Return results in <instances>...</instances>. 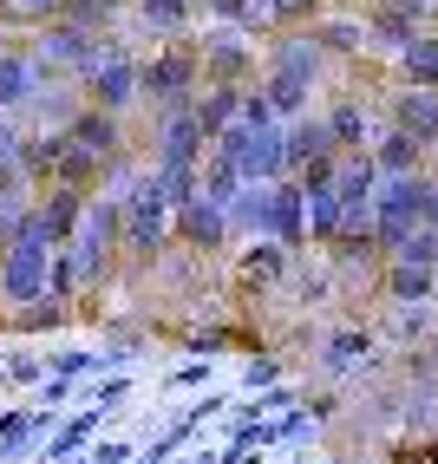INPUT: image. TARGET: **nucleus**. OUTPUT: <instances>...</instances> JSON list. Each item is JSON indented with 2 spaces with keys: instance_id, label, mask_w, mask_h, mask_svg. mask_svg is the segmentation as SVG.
I'll list each match as a JSON object with an SVG mask.
<instances>
[{
  "instance_id": "obj_1",
  "label": "nucleus",
  "mask_w": 438,
  "mask_h": 464,
  "mask_svg": "<svg viewBox=\"0 0 438 464\" xmlns=\"http://www.w3.org/2000/svg\"><path fill=\"white\" fill-rule=\"evenodd\" d=\"M170 242H177V209H170V197H164L158 170L144 164V177L131 183V197L118 203V262L151 268Z\"/></svg>"
},
{
  "instance_id": "obj_2",
  "label": "nucleus",
  "mask_w": 438,
  "mask_h": 464,
  "mask_svg": "<svg viewBox=\"0 0 438 464\" xmlns=\"http://www.w3.org/2000/svg\"><path fill=\"white\" fill-rule=\"evenodd\" d=\"M53 256L66 262L79 301L99 295V288L112 282V268H118V203H112V197H85V216H79L73 242H66V249H53Z\"/></svg>"
},
{
  "instance_id": "obj_3",
  "label": "nucleus",
  "mask_w": 438,
  "mask_h": 464,
  "mask_svg": "<svg viewBox=\"0 0 438 464\" xmlns=\"http://www.w3.org/2000/svg\"><path fill=\"white\" fill-rule=\"evenodd\" d=\"M79 85V99L85 105H99V111H131V105H144V59L124 46V40H105L99 34V46H92V59H85V72L73 79Z\"/></svg>"
},
{
  "instance_id": "obj_4",
  "label": "nucleus",
  "mask_w": 438,
  "mask_h": 464,
  "mask_svg": "<svg viewBox=\"0 0 438 464\" xmlns=\"http://www.w3.org/2000/svg\"><path fill=\"white\" fill-rule=\"evenodd\" d=\"M197 92H203V59H197L190 34L151 46V59H144V105L151 111H177V105H190Z\"/></svg>"
},
{
  "instance_id": "obj_5",
  "label": "nucleus",
  "mask_w": 438,
  "mask_h": 464,
  "mask_svg": "<svg viewBox=\"0 0 438 464\" xmlns=\"http://www.w3.org/2000/svg\"><path fill=\"white\" fill-rule=\"evenodd\" d=\"M425 190H432V170L380 177V190H373V242H380V256H393L413 229H425Z\"/></svg>"
},
{
  "instance_id": "obj_6",
  "label": "nucleus",
  "mask_w": 438,
  "mask_h": 464,
  "mask_svg": "<svg viewBox=\"0 0 438 464\" xmlns=\"http://www.w3.org/2000/svg\"><path fill=\"white\" fill-rule=\"evenodd\" d=\"M216 158H229L242 170V183H275V177H288V144H281V125H223L209 138Z\"/></svg>"
},
{
  "instance_id": "obj_7",
  "label": "nucleus",
  "mask_w": 438,
  "mask_h": 464,
  "mask_svg": "<svg viewBox=\"0 0 438 464\" xmlns=\"http://www.w3.org/2000/svg\"><path fill=\"white\" fill-rule=\"evenodd\" d=\"M197 59H203V85H256V40L242 26L197 34Z\"/></svg>"
},
{
  "instance_id": "obj_8",
  "label": "nucleus",
  "mask_w": 438,
  "mask_h": 464,
  "mask_svg": "<svg viewBox=\"0 0 438 464\" xmlns=\"http://www.w3.org/2000/svg\"><path fill=\"white\" fill-rule=\"evenodd\" d=\"M92 46H99V34H85V26H73V20H46L26 53L40 59V72H46V79H66V85H73V79L85 72Z\"/></svg>"
},
{
  "instance_id": "obj_9",
  "label": "nucleus",
  "mask_w": 438,
  "mask_h": 464,
  "mask_svg": "<svg viewBox=\"0 0 438 464\" xmlns=\"http://www.w3.org/2000/svg\"><path fill=\"white\" fill-rule=\"evenodd\" d=\"M334 59L321 53V40L307 34V26H281V34L262 40V72H288V79H307V85H321L327 79Z\"/></svg>"
},
{
  "instance_id": "obj_10",
  "label": "nucleus",
  "mask_w": 438,
  "mask_h": 464,
  "mask_svg": "<svg viewBox=\"0 0 438 464\" xmlns=\"http://www.w3.org/2000/svg\"><path fill=\"white\" fill-rule=\"evenodd\" d=\"M386 125H399L413 144H425V158H438V92L399 79V85L386 92Z\"/></svg>"
},
{
  "instance_id": "obj_11",
  "label": "nucleus",
  "mask_w": 438,
  "mask_h": 464,
  "mask_svg": "<svg viewBox=\"0 0 438 464\" xmlns=\"http://www.w3.org/2000/svg\"><path fill=\"white\" fill-rule=\"evenodd\" d=\"M203 150H209V144H203V131H197L190 105L158 111V138H151V164H158V170H197Z\"/></svg>"
},
{
  "instance_id": "obj_12",
  "label": "nucleus",
  "mask_w": 438,
  "mask_h": 464,
  "mask_svg": "<svg viewBox=\"0 0 438 464\" xmlns=\"http://www.w3.org/2000/svg\"><path fill=\"white\" fill-rule=\"evenodd\" d=\"M177 242H183V249H190V256H223L229 249V209L223 203H209L203 190L190 197V203H177Z\"/></svg>"
},
{
  "instance_id": "obj_13",
  "label": "nucleus",
  "mask_w": 438,
  "mask_h": 464,
  "mask_svg": "<svg viewBox=\"0 0 438 464\" xmlns=\"http://www.w3.org/2000/svg\"><path fill=\"white\" fill-rule=\"evenodd\" d=\"M268 242H281L288 256L307 249V190L295 177H275L268 183Z\"/></svg>"
},
{
  "instance_id": "obj_14",
  "label": "nucleus",
  "mask_w": 438,
  "mask_h": 464,
  "mask_svg": "<svg viewBox=\"0 0 438 464\" xmlns=\"http://www.w3.org/2000/svg\"><path fill=\"white\" fill-rule=\"evenodd\" d=\"M59 425L53 406H14V412H0V464H26V458H40L46 445V431Z\"/></svg>"
},
{
  "instance_id": "obj_15",
  "label": "nucleus",
  "mask_w": 438,
  "mask_h": 464,
  "mask_svg": "<svg viewBox=\"0 0 438 464\" xmlns=\"http://www.w3.org/2000/svg\"><path fill=\"white\" fill-rule=\"evenodd\" d=\"M40 85H53L40 72V59L26 46H0V118H20L26 105L40 99Z\"/></svg>"
},
{
  "instance_id": "obj_16",
  "label": "nucleus",
  "mask_w": 438,
  "mask_h": 464,
  "mask_svg": "<svg viewBox=\"0 0 438 464\" xmlns=\"http://www.w3.org/2000/svg\"><path fill=\"white\" fill-rule=\"evenodd\" d=\"M66 138H73L79 150H92L99 164H112L118 150H131V144H124V118H118V111H99V105H85V99H79V111L66 118Z\"/></svg>"
},
{
  "instance_id": "obj_17",
  "label": "nucleus",
  "mask_w": 438,
  "mask_h": 464,
  "mask_svg": "<svg viewBox=\"0 0 438 464\" xmlns=\"http://www.w3.org/2000/svg\"><path fill=\"white\" fill-rule=\"evenodd\" d=\"M360 20H366V46H380V53H393V59L425 34V20H413V14L399 7V0H366V14H360Z\"/></svg>"
},
{
  "instance_id": "obj_18",
  "label": "nucleus",
  "mask_w": 438,
  "mask_h": 464,
  "mask_svg": "<svg viewBox=\"0 0 438 464\" xmlns=\"http://www.w3.org/2000/svg\"><path fill=\"white\" fill-rule=\"evenodd\" d=\"M366 158H373V170L380 177H413V170H432V158H425V144H413L399 125H373V144H366Z\"/></svg>"
},
{
  "instance_id": "obj_19",
  "label": "nucleus",
  "mask_w": 438,
  "mask_h": 464,
  "mask_svg": "<svg viewBox=\"0 0 438 464\" xmlns=\"http://www.w3.org/2000/svg\"><path fill=\"white\" fill-rule=\"evenodd\" d=\"M321 125H327V138H334V150H366L373 144V105L360 99V92H340V99L321 111Z\"/></svg>"
},
{
  "instance_id": "obj_20",
  "label": "nucleus",
  "mask_w": 438,
  "mask_h": 464,
  "mask_svg": "<svg viewBox=\"0 0 438 464\" xmlns=\"http://www.w3.org/2000/svg\"><path fill=\"white\" fill-rule=\"evenodd\" d=\"M34 216H40V229H46L53 249H66L73 229H79V216H85V197L66 190V183H46V190L34 197Z\"/></svg>"
},
{
  "instance_id": "obj_21",
  "label": "nucleus",
  "mask_w": 438,
  "mask_h": 464,
  "mask_svg": "<svg viewBox=\"0 0 438 464\" xmlns=\"http://www.w3.org/2000/svg\"><path fill=\"white\" fill-rule=\"evenodd\" d=\"M281 144H288V177L307 170V164H321V158H340L334 138H327V125H321V111L288 118V125H281Z\"/></svg>"
},
{
  "instance_id": "obj_22",
  "label": "nucleus",
  "mask_w": 438,
  "mask_h": 464,
  "mask_svg": "<svg viewBox=\"0 0 438 464\" xmlns=\"http://www.w3.org/2000/svg\"><path fill=\"white\" fill-rule=\"evenodd\" d=\"M432 288H438V275L419 268V262H386L380 268V301L386 307H432Z\"/></svg>"
},
{
  "instance_id": "obj_23",
  "label": "nucleus",
  "mask_w": 438,
  "mask_h": 464,
  "mask_svg": "<svg viewBox=\"0 0 438 464\" xmlns=\"http://www.w3.org/2000/svg\"><path fill=\"white\" fill-rule=\"evenodd\" d=\"M373 360V327H334L327 340H321V373H334V380H347V373H360V366Z\"/></svg>"
},
{
  "instance_id": "obj_24",
  "label": "nucleus",
  "mask_w": 438,
  "mask_h": 464,
  "mask_svg": "<svg viewBox=\"0 0 438 464\" xmlns=\"http://www.w3.org/2000/svg\"><path fill=\"white\" fill-rule=\"evenodd\" d=\"M131 14L151 40H183L197 26V0H131Z\"/></svg>"
},
{
  "instance_id": "obj_25",
  "label": "nucleus",
  "mask_w": 438,
  "mask_h": 464,
  "mask_svg": "<svg viewBox=\"0 0 438 464\" xmlns=\"http://www.w3.org/2000/svg\"><path fill=\"white\" fill-rule=\"evenodd\" d=\"M236 111H242V85H203L197 99H190V118H197L203 144L223 131V125H236Z\"/></svg>"
},
{
  "instance_id": "obj_26",
  "label": "nucleus",
  "mask_w": 438,
  "mask_h": 464,
  "mask_svg": "<svg viewBox=\"0 0 438 464\" xmlns=\"http://www.w3.org/2000/svg\"><path fill=\"white\" fill-rule=\"evenodd\" d=\"M288 268H295V256L262 236V242L242 249V288H275V282H288Z\"/></svg>"
},
{
  "instance_id": "obj_27",
  "label": "nucleus",
  "mask_w": 438,
  "mask_h": 464,
  "mask_svg": "<svg viewBox=\"0 0 438 464\" xmlns=\"http://www.w3.org/2000/svg\"><path fill=\"white\" fill-rule=\"evenodd\" d=\"M229 236L236 242H262L268 236V183H242V197L229 203Z\"/></svg>"
},
{
  "instance_id": "obj_28",
  "label": "nucleus",
  "mask_w": 438,
  "mask_h": 464,
  "mask_svg": "<svg viewBox=\"0 0 438 464\" xmlns=\"http://www.w3.org/2000/svg\"><path fill=\"white\" fill-rule=\"evenodd\" d=\"M307 34L321 40L327 59H354L366 46V20H347V14H321V20H307Z\"/></svg>"
},
{
  "instance_id": "obj_29",
  "label": "nucleus",
  "mask_w": 438,
  "mask_h": 464,
  "mask_svg": "<svg viewBox=\"0 0 438 464\" xmlns=\"http://www.w3.org/2000/svg\"><path fill=\"white\" fill-rule=\"evenodd\" d=\"M256 85H262V99L275 105V118H281V125H288V118H301L307 105H315V85H307V79H288V72H262Z\"/></svg>"
},
{
  "instance_id": "obj_30",
  "label": "nucleus",
  "mask_w": 438,
  "mask_h": 464,
  "mask_svg": "<svg viewBox=\"0 0 438 464\" xmlns=\"http://www.w3.org/2000/svg\"><path fill=\"white\" fill-rule=\"evenodd\" d=\"M399 79H405V85H432V92H438V34H432V26H425V34L399 53Z\"/></svg>"
},
{
  "instance_id": "obj_31",
  "label": "nucleus",
  "mask_w": 438,
  "mask_h": 464,
  "mask_svg": "<svg viewBox=\"0 0 438 464\" xmlns=\"http://www.w3.org/2000/svg\"><path fill=\"white\" fill-rule=\"evenodd\" d=\"M340 236V197L334 190H307V249H327Z\"/></svg>"
},
{
  "instance_id": "obj_32",
  "label": "nucleus",
  "mask_w": 438,
  "mask_h": 464,
  "mask_svg": "<svg viewBox=\"0 0 438 464\" xmlns=\"http://www.w3.org/2000/svg\"><path fill=\"white\" fill-rule=\"evenodd\" d=\"M20 118H0V190H34L26 183V170H20Z\"/></svg>"
},
{
  "instance_id": "obj_33",
  "label": "nucleus",
  "mask_w": 438,
  "mask_h": 464,
  "mask_svg": "<svg viewBox=\"0 0 438 464\" xmlns=\"http://www.w3.org/2000/svg\"><path fill=\"white\" fill-rule=\"evenodd\" d=\"M66 314H73V307H59V301H26V307H14V327L20 334H53V327H66Z\"/></svg>"
},
{
  "instance_id": "obj_34",
  "label": "nucleus",
  "mask_w": 438,
  "mask_h": 464,
  "mask_svg": "<svg viewBox=\"0 0 438 464\" xmlns=\"http://www.w3.org/2000/svg\"><path fill=\"white\" fill-rule=\"evenodd\" d=\"M46 373H59V380L99 373V347H59V353H46Z\"/></svg>"
},
{
  "instance_id": "obj_35",
  "label": "nucleus",
  "mask_w": 438,
  "mask_h": 464,
  "mask_svg": "<svg viewBox=\"0 0 438 464\" xmlns=\"http://www.w3.org/2000/svg\"><path fill=\"white\" fill-rule=\"evenodd\" d=\"M79 399H85L92 412H118L124 399H131V380H124V373H105V380H92V386H85Z\"/></svg>"
},
{
  "instance_id": "obj_36",
  "label": "nucleus",
  "mask_w": 438,
  "mask_h": 464,
  "mask_svg": "<svg viewBox=\"0 0 438 464\" xmlns=\"http://www.w3.org/2000/svg\"><path fill=\"white\" fill-rule=\"evenodd\" d=\"M321 7H327V0H268L275 26H307V20H321Z\"/></svg>"
},
{
  "instance_id": "obj_37",
  "label": "nucleus",
  "mask_w": 438,
  "mask_h": 464,
  "mask_svg": "<svg viewBox=\"0 0 438 464\" xmlns=\"http://www.w3.org/2000/svg\"><path fill=\"white\" fill-rule=\"evenodd\" d=\"M0 373H7L14 386H34V380H46V353H7Z\"/></svg>"
},
{
  "instance_id": "obj_38",
  "label": "nucleus",
  "mask_w": 438,
  "mask_h": 464,
  "mask_svg": "<svg viewBox=\"0 0 438 464\" xmlns=\"http://www.w3.org/2000/svg\"><path fill=\"white\" fill-rule=\"evenodd\" d=\"M7 14H14V20H26V26H46V20L66 14V0H7Z\"/></svg>"
},
{
  "instance_id": "obj_39",
  "label": "nucleus",
  "mask_w": 438,
  "mask_h": 464,
  "mask_svg": "<svg viewBox=\"0 0 438 464\" xmlns=\"http://www.w3.org/2000/svg\"><path fill=\"white\" fill-rule=\"evenodd\" d=\"M79 458H85V464H131V458H138V445H124V439H92Z\"/></svg>"
},
{
  "instance_id": "obj_40",
  "label": "nucleus",
  "mask_w": 438,
  "mask_h": 464,
  "mask_svg": "<svg viewBox=\"0 0 438 464\" xmlns=\"http://www.w3.org/2000/svg\"><path fill=\"white\" fill-rule=\"evenodd\" d=\"M275 380H281V360H275V353H256V360H248V373H242L248 392H268Z\"/></svg>"
},
{
  "instance_id": "obj_41",
  "label": "nucleus",
  "mask_w": 438,
  "mask_h": 464,
  "mask_svg": "<svg viewBox=\"0 0 438 464\" xmlns=\"http://www.w3.org/2000/svg\"><path fill=\"white\" fill-rule=\"evenodd\" d=\"M197 7L216 20V26H242V14H248V0H197Z\"/></svg>"
},
{
  "instance_id": "obj_42",
  "label": "nucleus",
  "mask_w": 438,
  "mask_h": 464,
  "mask_svg": "<svg viewBox=\"0 0 438 464\" xmlns=\"http://www.w3.org/2000/svg\"><path fill=\"white\" fill-rule=\"evenodd\" d=\"M419 334H425V307H399V321H393V340H405V347H413Z\"/></svg>"
},
{
  "instance_id": "obj_43",
  "label": "nucleus",
  "mask_w": 438,
  "mask_h": 464,
  "mask_svg": "<svg viewBox=\"0 0 438 464\" xmlns=\"http://www.w3.org/2000/svg\"><path fill=\"white\" fill-rule=\"evenodd\" d=\"M73 386H79V380H59V373H46V386H40V406H53V412H66V399H73Z\"/></svg>"
},
{
  "instance_id": "obj_44",
  "label": "nucleus",
  "mask_w": 438,
  "mask_h": 464,
  "mask_svg": "<svg viewBox=\"0 0 438 464\" xmlns=\"http://www.w3.org/2000/svg\"><path fill=\"white\" fill-rule=\"evenodd\" d=\"M170 386H209V360H183L170 373Z\"/></svg>"
},
{
  "instance_id": "obj_45",
  "label": "nucleus",
  "mask_w": 438,
  "mask_h": 464,
  "mask_svg": "<svg viewBox=\"0 0 438 464\" xmlns=\"http://www.w3.org/2000/svg\"><path fill=\"white\" fill-rule=\"evenodd\" d=\"M399 7H405V14H413V20H425V26L438 20V0H399Z\"/></svg>"
},
{
  "instance_id": "obj_46",
  "label": "nucleus",
  "mask_w": 438,
  "mask_h": 464,
  "mask_svg": "<svg viewBox=\"0 0 438 464\" xmlns=\"http://www.w3.org/2000/svg\"><path fill=\"white\" fill-rule=\"evenodd\" d=\"M216 412H223V399H197V406L183 412V419H190V425H203V419H216Z\"/></svg>"
},
{
  "instance_id": "obj_47",
  "label": "nucleus",
  "mask_w": 438,
  "mask_h": 464,
  "mask_svg": "<svg viewBox=\"0 0 438 464\" xmlns=\"http://www.w3.org/2000/svg\"><path fill=\"white\" fill-rule=\"evenodd\" d=\"M190 464H223V451H197V458H190Z\"/></svg>"
},
{
  "instance_id": "obj_48",
  "label": "nucleus",
  "mask_w": 438,
  "mask_h": 464,
  "mask_svg": "<svg viewBox=\"0 0 438 464\" xmlns=\"http://www.w3.org/2000/svg\"><path fill=\"white\" fill-rule=\"evenodd\" d=\"M131 464H177V458H151V451H138V458H131Z\"/></svg>"
},
{
  "instance_id": "obj_49",
  "label": "nucleus",
  "mask_w": 438,
  "mask_h": 464,
  "mask_svg": "<svg viewBox=\"0 0 438 464\" xmlns=\"http://www.w3.org/2000/svg\"><path fill=\"white\" fill-rule=\"evenodd\" d=\"M419 458H425V464H438V439H432V445H425V451H419Z\"/></svg>"
},
{
  "instance_id": "obj_50",
  "label": "nucleus",
  "mask_w": 438,
  "mask_h": 464,
  "mask_svg": "<svg viewBox=\"0 0 438 464\" xmlns=\"http://www.w3.org/2000/svg\"><path fill=\"white\" fill-rule=\"evenodd\" d=\"M432 275H438V229H432Z\"/></svg>"
},
{
  "instance_id": "obj_51",
  "label": "nucleus",
  "mask_w": 438,
  "mask_h": 464,
  "mask_svg": "<svg viewBox=\"0 0 438 464\" xmlns=\"http://www.w3.org/2000/svg\"><path fill=\"white\" fill-rule=\"evenodd\" d=\"M66 464H85V458H66Z\"/></svg>"
},
{
  "instance_id": "obj_52",
  "label": "nucleus",
  "mask_w": 438,
  "mask_h": 464,
  "mask_svg": "<svg viewBox=\"0 0 438 464\" xmlns=\"http://www.w3.org/2000/svg\"><path fill=\"white\" fill-rule=\"evenodd\" d=\"M118 7H131V0H118Z\"/></svg>"
}]
</instances>
